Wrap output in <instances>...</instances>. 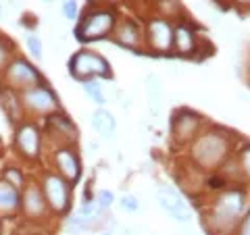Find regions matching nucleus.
<instances>
[{
	"label": "nucleus",
	"mask_w": 250,
	"mask_h": 235,
	"mask_svg": "<svg viewBox=\"0 0 250 235\" xmlns=\"http://www.w3.org/2000/svg\"><path fill=\"white\" fill-rule=\"evenodd\" d=\"M244 206H246V194L242 190H238V187L223 190L217 196L213 208H210L208 223L217 231L229 229V227H233L240 221L242 213H244Z\"/></svg>",
	"instance_id": "obj_1"
},
{
	"label": "nucleus",
	"mask_w": 250,
	"mask_h": 235,
	"mask_svg": "<svg viewBox=\"0 0 250 235\" xmlns=\"http://www.w3.org/2000/svg\"><path fill=\"white\" fill-rule=\"evenodd\" d=\"M69 73L75 77L77 81H88V79H111L113 71H111V62L104 57H100L98 52H90V50H80L69 59Z\"/></svg>",
	"instance_id": "obj_2"
},
{
	"label": "nucleus",
	"mask_w": 250,
	"mask_h": 235,
	"mask_svg": "<svg viewBox=\"0 0 250 235\" xmlns=\"http://www.w3.org/2000/svg\"><path fill=\"white\" fill-rule=\"evenodd\" d=\"M117 25V17L113 11H94L80 19L75 27V38L80 42H94L106 38Z\"/></svg>",
	"instance_id": "obj_3"
},
{
	"label": "nucleus",
	"mask_w": 250,
	"mask_h": 235,
	"mask_svg": "<svg viewBox=\"0 0 250 235\" xmlns=\"http://www.w3.org/2000/svg\"><path fill=\"white\" fill-rule=\"evenodd\" d=\"M192 154L202 167H215V164H219L228 156V136L215 133V131L205 133V136L196 137Z\"/></svg>",
	"instance_id": "obj_4"
},
{
	"label": "nucleus",
	"mask_w": 250,
	"mask_h": 235,
	"mask_svg": "<svg viewBox=\"0 0 250 235\" xmlns=\"http://www.w3.org/2000/svg\"><path fill=\"white\" fill-rule=\"evenodd\" d=\"M42 192L48 204L54 213H67L71 206V187L69 181H65L61 175H46L42 183Z\"/></svg>",
	"instance_id": "obj_5"
},
{
	"label": "nucleus",
	"mask_w": 250,
	"mask_h": 235,
	"mask_svg": "<svg viewBox=\"0 0 250 235\" xmlns=\"http://www.w3.org/2000/svg\"><path fill=\"white\" fill-rule=\"evenodd\" d=\"M21 104L27 106L29 111H34V113L48 115L59 108V98L48 85L38 83V85H31V88L21 92Z\"/></svg>",
	"instance_id": "obj_6"
},
{
	"label": "nucleus",
	"mask_w": 250,
	"mask_h": 235,
	"mask_svg": "<svg viewBox=\"0 0 250 235\" xmlns=\"http://www.w3.org/2000/svg\"><path fill=\"white\" fill-rule=\"evenodd\" d=\"M4 75H6V81H9L13 88H19L21 92L31 88V85H38L42 83V75L40 71L27 62L25 59H15L11 60L4 69Z\"/></svg>",
	"instance_id": "obj_7"
},
{
	"label": "nucleus",
	"mask_w": 250,
	"mask_h": 235,
	"mask_svg": "<svg viewBox=\"0 0 250 235\" xmlns=\"http://www.w3.org/2000/svg\"><path fill=\"white\" fill-rule=\"evenodd\" d=\"M200 131V117L196 113L182 108V111L173 113V119H171V133L177 142H192V139L198 137Z\"/></svg>",
	"instance_id": "obj_8"
},
{
	"label": "nucleus",
	"mask_w": 250,
	"mask_h": 235,
	"mask_svg": "<svg viewBox=\"0 0 250 235\" xmlns=\"http://www.w3.org/2000/svg\"><path fill=\"white\" fill-rule=\"evenodd\" d=\"M156 202H159V206L165 210L169 216H173L175 221H179V223H188L192 218L190 208L186 206L184 198L171 185H163L161 187V192L156 194Z\"/></svg>",
	"instance_id": "obj_9"
},
{
	"label": "nucleus",
	"mask_w": 250,
	"mask_h": 235,
	"mask_svg": "<svg viewBox=\"0 0 250 235\" xmlns=\"http://www.w3.org/2000/svg\"><path fill=\"white\" fill-rule=\"evenodd\" d=\"M146 40L152 46V50L156 52H169L173 48V27L171 23L165 19H152L148 23V31H146Z\"/></svg>",
	"instance_id": "obj_10"
},
{
	"label": "nucleus",
	"mask_w": 250,
	"mask_h": 235,
	"mask_svg": "<svg viewBox=\"0 0 250 235\" xmlns=\"http://www.w3.org/2000/svg\"><path fill=\"white\" fill-rule=\"evenodd\" d=\"M15 144H17V150L25 158H38L40 156V146H42L40 129L34 123H23L17 129V133H15Z\"/></svg>",
	"instance_id": "obj_11"
},
{
	"label": "nucleus",
	"mask_w": 250,
	"mask_h": 235,
	"mask_svg": "<svg viewBox=\"0 0 250 235\" xmlns=\"http://www.w3.org/2000/svg\"><path fill=\"white\" fill-rule=\"evenodd\" d=\"M54 164H57L61 177L69 183H77L82 177V162L77 158V154L71 148H59L54 152Z\"/></svg>",
	"instance_id": "obj_12"
},
{
	"label": "nucleus",
	"mask_w": 250,
	"mask_h": 235,
	"mask_svg": "<svg viewBox=\"0 0 250 235\" xmlns=\"http://www.w3.org/2000/svg\"><path fill=\"white\" fill-rule=\"evenodd\" d=\"M115 40L121 46H125V48L136 50L138 46L142 44V29H140V25L136 21L125 19V21L119 23V27H117V31H115Z\"/></svg>",
	"instance_id": "obj_13"
},
{
	"label": "nucleus",
	"mask_w": 250,
	"mask_h": 235,
	"mask_svg": "<svg viewBox=\"0 0 250 235\" xmlns=\"http://www.w3.org/2000/svg\"><path fill=\"white\" fill-rule=\"evenodd\" d=\"M21 206H23V210H25V215L31 216V218L42 216L44 210H46V198H44L40 187H36V185L27 187L25 194L21 196Z\"/></svg>",
	"instance_id": "obj_14"
},
{
	"label": "nucleus",
	"mask_w": 250,
	"mask_h": 235,
	"mask_svg": "<svg viewBox=\"0 0 250 235\" xmlns=\"http://www.w3.org/2000/svg\"><path fill=\"white\" fill-rule=\"evenodd\" d=\"M173 48L184 54V57H188V54H192L194 50H196V34H194L192 27L188 25H177L173 29Z\"/></svg>",
	"instance_id": "obj_15"
},
{
	"label": "nucleus",
	"mask_w": 250,
	"mask_h": 235,
	"mask_svg": "<svg viewBox=\"0 0 250 235\" xmlns=\"http://www.w3.org/2000/svg\"><path fill=\"white\" fill-rule=\"evenodd\" d=\"M92 127L96 129L103 137H113L115 136V129H117V119L111 111L100 106L96 113L92 115Z\"/></svg>",
	"instance_id": "obj_16"
},
{
	"label": "nucleus",
	"mask_w": 250,
	"mask_h": 235,
	"mask_svg": "<svg viewBox=\"0 0 250 235\" xmlns=\"http://www.w3.org/2000/svg\"><path fill=\"white\" fill-rule=\"evenodd\" d=\"M21 206V194L15 185L0 179V213H15Z\"/></svg>",
	"instance_id": "obj_17"
},
{
	"label": "nucleus",
	"mask_w": 250,
	"mask_h": 235,
	"mask_svg": "<svg viewBox=\"0 0 250 235\" xmlns=\"http://www.w3.org/2000/svg\"><path fill=\"white\" fill-rule=\"evenodd\" d=\"M146 96H148V108H150V115L156 117L161 113V104H163V83L156 75L146 77Z\"/></svg>",
	"instance_id": "obj_18"
},
{
	"label": "nucleus",
	"mask_w": 250,
	"mask_h": 235,
	"mask_svg": "<svg viewBox=\"0 0 250 235\" xmlns=\"http://www.w3.org/2000/svg\"><path fill=\"white\" fill-rule=\"evenodd\" d=\"M83 92H85V96H88L94 104H98V106H104L106 104V98H104V94H103V85H100L96 79H88V81H83Z\"/></svg>",
	"instance_id": "obj_19"
},
{
	"label": "nucleus",
	"mask_w": 250,
	"mask_h": 235,
	"mask_svg": "<svg viewBox=\"0 0 250 235\" xmlns=\"http://www.w3.org/2000/svg\"><path fill=\"white\" fill-rule=\"evenodd\" d=\"M48 123L54 125L59 129L61 136H67V137H77V129L73 127V123L67 119L65 115H52L48 117Z\"/></svg>",
	"instance_id": "obj_20"
},
{
	"label": "nucleus",
	"mask_w": 250,
	"mask_h": 235,
	"mask_svg": "<svg viewBox=\"0 0 250 235\" xmlns=\"http://www.w3.org/2000/svg\"><path fill=\"white\" fill-rule=\"evenodd\" d=\"M25 46H27V50L29 54L34 57L36 60H42L44 59V46H42V40L38 38L36 34H27L25 36Z\"/></svg>",
	"instance_id": "obj_21"
},
{
	"label": "nucleus",
	"mask_w": 250,
	"mask_h": 235,
	"mask_svg": "<svg viewBox=\"0 0 250 235\" xmlns=\"http://www.w3.org/2000/svg\"><path fill=\"white\" fill-rule=\"evenodd\" d=\"M238 162H240V171L244 175L250 177V144L242 146L240 152H238Z\"/></svg>",
	"instance_id": "obj_22"
},
{
	"label": "nucleus",
	"mask_w": 250,
	"mask_h": 235,
	"mask_svg": "<svg viewBox=\"0 0 250 235\" xmlns=\"http://www.w3.org/2000/svg\"><path fill=\"white\" fill-rule=\"evenodd\" d=\"M96 204L100 208H111L115 204V194L108 192V190H100L98 196H96Z\"/></svg>",
	"instance_id": "obj_23"
},
{
	"label": "nucleus",
	"mask_w": 250,
	"mask_h": 235,
	"mask_svg": "<svg viewBox=\"0 0 250 235\" xmlns=\"http://www.w3.org/2000/svg\"><path fill=\"white\" fill-rule=\"evenodd\" d=\"M4 181H9L11 185H15V187H17V190H19V187L23 185V175H21V171L19 169H9V171H4Z\"/></svg>",
	"instance_id": "obj_24"
},
{
	"label": "nucleus",
	"mask_w": 250,
	"mask_h": 235,
	"mask_svg": "<svg viewBox=\"0 0 250 235\" xmlns=\"http://www.w3.org/2000/svg\"><path fill=\"white\" fill-rule=\"evenodd\" d=\"M121 208L127 210V213H138V210H140V202H138L136 196L125 194L123 198H121Z\"/></svg>",
	"instance_id": "obj_25"
},
{
	"label": "nucleus",
	"mask_w": 250,
	"mask_h": 235,
	"mask_svg": "<svg viewBox=\"0 0 250 235\" xmlns=\"http://www.w3.org/2000/svg\"><path fill=\"white\" fill-rule=\"evenodd\" d=\"M62 13H65V17L69 21H75L77 15H80V6H77L75 0H65L62 2Z\"/></svg>",
	"instance_id": "obj_26"
},
{
	"label": "nucleus",
	"mask_w": 250,
	"mask_h": 235,
	"mask_svg": "<svg viewBox=\"0 0 250 235\" xmlns=\"http://www.w3.org/2000/svg\"><path fill=\"white\" fill-rule=\"evenodd\" d=\"M6 65H9V46L0 40V71L6 69Z\"/></svg>",
	"instance_id": "obj_27"
},
{
	"label": "nucleus",
	"mask_w": 250,
	"mask_h": 235,
	"mask_svg": "<svg viewBox=\"0 0 250 235\" xmlns=\"http://www.w3.org/2000/svg\"><path fill=\"white\" fill-rule=\"evenodd\" d=\"M236 235H250V210L246 213V216L242 218V223L238 227V233Z\"/></svg>",
	"instance_id": "obj_28"
},
{
	"label": "nucleus",
	"mask_w": 250,
	"mask_h": 235,
	"mask_svg": "<svg viewBox=\"0 0 250 235\" xmlns=\"http://www.w3.org/2000/svg\"><path fill=\"white\" fill-rule=\"evenodd\" d=\"M240 4H250V0H238Z\"/></svg>",
	"instance_id": "obj_29"
},
{
	"label": "nucleus",
	"mask_w": 250,
	"mask_h": 235,
	"mask_svg": "<svg viewBox=\"0 0 250 235\" xmlns=\"http://www.w3.org/2000/svg\"><path fill=\"white\" fill-rule=\"evenodd\" d=\"M100 235H113V233H100Z\"/></svg>",
	"instance_id": "obj_30"
},
{
	"label": "nucleus",
	"mask_w": 250,
	"mask_h": 235,
	"mask_svg": "<svg viewBox=\"0 0 250 235\" xmlns=\"http://www.w3.org/2000/svg\"><path fill=\"white\" fill-rule=\"evenodd\" d=\"M0 231H2V223H0Z\"/></svg>",
	"instance_id": "obj_31"
},
{
	"label": "nucleus",
	"mask_w": 250,
	"mask_h": 235,
	"mask_svg": "<svg viewBox=\"0 0 250 235\" xmlns=\"http://www.w3.org/2000/svg\"><path fill=\"white\" fill-rule=\"evenodd\" d=\"M0 13H2V9H0Z\"/></svg>",
	"instance_id": "obj_32"
}]
</instances>
